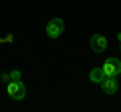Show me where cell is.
<instances>
[{
  "instance_id": "cell-8",
  "label": "cell",
  "mask_w": 121,
  "mask_h": 112,
  "mask_svg": "<svg viewBox=\"0 0 121 112\" xmlns=\"http://www.w3.org/2000/svg\"><path fill=\"white\" fill-rule=\"evenodd\" d=\"M14 36L12 34H6V36H0V44H4V42H12Z\"/></svg>"
},
{
  "instance_id": "cell-1",
  "label": "cell",
  "mask_w": 121,
  "mask_h": 112,
  "mask_svg": "<svg viewBox=\"0 0 121 112\" xmlns=\"http://www.w3.org/2000/svg\"><path fill=\"white\" fill-rule=\"evenodd\" d=\"M6 92H8V96L12 100H22L26 96V86L22 80H12L6 84Z\"/></svg>"
},
{
  "instance_id": "cell-7",
  "label": "cell",
  "mask_w": 121,
  "mask_h": 112,
  "mask_svg": "<svg viewBox=\"0 0 121 112\" xmlns=\"http://www.w3.org/2000/svg\"><path fill=\"white\" fill-rule=\"evenodd\" d=\"M2 82H6V84H8V82H12V80H20V72H18V70H12V72H2Z\"/></svg>"
},
{
  "instance_id": "cell-4",
  "label": "cell",
  "mask_w": 121,
  "mask_h": 112,
  "mask_svg": "<svg viewBox=\"0 0 121 112\" xmlns=\"http://www.w3.org/2000/svg\"><path fill=\"white\" fill-rule=\"evenodd\" d=\"M107 46H109V42H107V38H105L103 34H93L91 36V50L93 52L101 54V52L107 50Z\"/></svg>"
},
{
  "instance_id": "cell-6",
  "label": "cell",
  "mask_w": 121,
  "mask_h": 112,
  "mask_svg": "<svg viewBox=\"0 0 121 112\" xmlns=\"http://www.w3.org/2000/svg\"><path fill=\"white\" fill-rule=\"evenodd\" d=\"M105 78V72H103V68H93L89 72V80L91 82H95V84H101V80Z\"/></svg>"
},
{
  "instance_id": "cell-9",
  "label": "cell",
  "mask_w": 121,
  "mask_h": 112,
  "mask_svg": "<svg viewBox=\"0 0 121 112\" xmlns=\"http://www.w3.org/2000/svg\"><path fill=\"white\" fill-rule=\"evenodd\" d=\"M119 50H121V40H119Z\"/></svg>"
},
{
  "instance_id": "cell-3",
  "label": "cell",
  "mask_w": 121,
  "mask_h": 112,
  "mask_svg": "<svg viewBox=\"0 0 121 112\" xmlns=\"http://www.w3.org/2000/svg\"><path fill=\"white\" fill-rule=\"evenodd\" d=\"M101 68H103L105 76H115L117 78L121 74V60H119V58H107Z\"/></svg>"
},
{
  "instance_id": "cell-2",
  "label": "cell",
  "mask_w": 121,
  "mask_h": 112,
  "mask_svg": "<svg viewBox=\"0 0 121 112\" xmlns=\"http://www.w3.org/2000/svg\"><path fill=\"white\" fill-rule=\"evenodd\" d=\"M63 32H65V22L60 18H51L47 24V36L48 38H59Z\"/></svg>"
},
{
  "instance_id": "cell-5",
  "label": "cell",
  "mask_w": 121,
  "mask_h": 112,
  "mask_svg": "<svg viewBox=\"0 0 121 112\" xmlns=\"http://www.w3.org/2000/svg\"><path fill=\"white\" fill-rule=\"evenodd\" d=\"M117 88H119V84H117V80H115V76H105L103 80H101V90L105 92V94H115L117 92Z\"/></svg>"
}]
</instances>
